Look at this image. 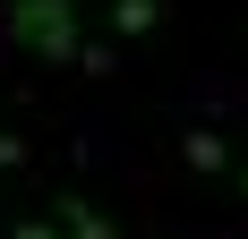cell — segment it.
Masks as SVG:
<instances>
[{
	"label": "cell",
	"mask_w": 248,
	"mask_h": 239,
	"mask_svg": "<svg viewBox=\"0 0 248 239\" xmlns=\"http://www.w3.org/2000/svg\"><path fill=\"white\" fill-rule=\"evenodd\" d=\"M180 154H188L197 171H231V154H223V137H214V128H188V145H180Z\"/></svg>",
	"instance_id": "cell-3"
},
{
	"label": "cell",
	"mask_w": 248,
	"mask_h": 239,
	"mask_svg": "<svg viewBox=\"0 0 248 239\" xmlns=\"http://www.w3.org/2000/svg\"><path fill=\"white\" fill-rule=\"evenodd\" d=\"M154 17H163V9H154V0H120V9H111V26H120V34H146Z\"/></svg>",
	"instance_id": "cell-4"
},
{
	"label": "cell",
	"mask_w": 248,
	"mask_h": 239,
	"mask_svg": "<svg viewBox=\"0 0 248 239\" xmlns=\"http://www.w3.org/2000/svg\"><path fill=\"white\" fill-rule=\"evenodd\" d=\"M17 163H26V145H17V137H0V171H17Z\"/></svg>",
	"instance_id": "cell-6"
},
{
	"label": "cell",
	"mask_w": 248,
	"mask_h": 239,
	"mask_svg": "<svg viewBox=\"0 0 248 239\" xmlns=\"http://www.w3.org/2000/svg\"><path fill=\"white\" fill-rule=\"evenodd\" d=\"M51 222H60V231H69V239H120V231H111V222L94 214V205H86V196H60V205H51Z\"/></svg>",
	"instance_id": "cell-2"
},
{
	"label": "cell",
	"mask_w": 248,
	"mask_h": 239,
	"mask_svg": "<svg viewBox=\"0 0 248 239\" xmlns=\"http://www.w3.org/2000/svg\"><path fill=\"white\" fill-rule=\"evenodd\" d=\"M9 34L26 51H43V60H77V9L69 0H17L9 9Z\"/></svg>",
	"instance_id": "cell-1"
},
{
	"label": "cell",
	"mask_w": 248,
	"mask_h": 239,
	"mask_svg": "<svg viewBox=\"0 0 248 239\" xmlns=\"http://www.w3.org/2000/svg\"><path fill=\"white\" fill-rule=\"evenodd\" d=\"M9 239H69V231H60V222H34V214H26V222H9Z\"/></svg>",
	"instance_id": "cell-5"
},
{
	"label": "cell",
	"mask_w": 248,
	"mask_h": 239,
	"mask_svg": "<svg viewBox=\"0 0 248 239\" xmlns=\"http://www.w3.org/2000/svg\"><path fill=\"white\" fill-rule=\"evenodd\" d=\"M240 196H248V163H240Z\"/></svg>",
	"instance_id": "cell-7"
}]
</instances>
